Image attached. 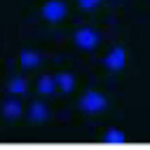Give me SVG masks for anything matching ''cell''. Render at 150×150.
Instances as JSON below:
<instances>
[{
    "mask_svg": "<svg viewBox=\"0 0 150 150\" xmlns=\"http://www.w3.org/2000/svg\"><path fill=\"white\" fill-rule=\"evenodd\" d=\"M103 141H105V143H112V145H122V143L127 141V136H124L122 129H117V127H108L105 134H103Z\"/></svg>",
    "mask_w": 150,
    "mask_h": 150,
    "instance_id": "11",
    "label": "cell"
},
{
    "mask_svg": "<svg viewBox=\"0 0 150 150\" xmlns=\"http://www.w3.org/2000/svg\"><path fill=\"white\" fill-rule=\"evenodd\" d=\"M103 66L110 70V73H120V70H124V66H127V49L124 47H112L105 56H103Z\"/></svg>",
    "mask_w": 150,
    "mask_h": 150,
    "instance_id": "4",
    "label": "cell"
},
{
    "mask_svg": "<svg viewBox=\"0 0 150 150\" xmlns=\"http://www.w3.org/2000/svg\"><path fill=\"white\" fill-rule=\"evenodd\" d=\"M101 42V35L96 28L91 26H80L73 30V45L80 49V52H94Z\"/></svg>",
    "mask_w": 150,
    "mask_h": 150,
    "instance_id": "2",
    "label": "cell"
},
{
    "mask_svg": "<svg viewBox=\"0 0 150 150\" xmlns=\"http://www.w3.org/2000/svg\"><path fill=\"white\" fill-rule=\"evenodd\" d=\"M0 112H2V117L5 120H19L21 115H23V105H21V96H7L5 101H2V105H0Z\"/></svg>",
    "mask_w": 150,
    "mask_h": 150,
    "instance_id": "5",
    "label": "cell"
},
{
    "mask_svg": "<svg viewBox=\"0 0 150 150\" xmlns=\"http://www.w3.org/2000/svg\"><path fill=\"white\" fill-rule=\"evenodd\" d=\"M26 117H28L33 124H42V122L49 117V108H47L42 101H33V103L28 105V110H26Z\"/></svg>",
    "mask_w": 150,
    "mask_h": 150,
    "instance_id": "7",
    "label": "cell"
},
{
    "mask_svg": "<svg viewBox=\"0 0 150 150\" xmlns=\"http://www.w3.org/2000/svg\"><path fill=\"white\" fill-rule=\"evenodd\" d=\"M35 89H38V94H42V96H54V94L59 91L56 75H40V77L35 80Z\"/></svg>",
    "mask_w": 150,
    "mask_h": 150,
    "instance_id": "6",
    "label": "cell"
},
{
    "mask_svg": "<svg viewBox=\"0 0 150 150\" xmlns=\"http://www.w3.org/2000/svg\"><path fill=\"white\" fill-rule=\"evenodd\" d=\"M7 94L12 96H26L28 94V82L23 75H12L7 80Z\"/></svg>",
    "mask_w": 150,
    "mask_h": 150,
    "instance_id": "9",
    "label": "cell"
},
{
    "mask_svg": "<svg viewBox=\"0 0 150 150\" xmlns=\"http://www.w3.org/2000/svg\"><path fill=\"white\" fill-rule=\"evenodd\" d=\"M75 2H77V7L84 9V12H91V9H96V7L101 5V0H75Z\"/></svg>",
    "mask_w": 150,
    "mask_h": 150,
    "instance_id": "12",
    "label": "cell"
},
{
    "mask_svg": "<svg viewBox=\"0 0 150 150\" xmlns=\"http://www.w3.org/2000/svg\"><path fill=\"white\" fill-rule=\"evenodd\" d=\"M40 63H42L40 52H35V49H21V52H19V66H21L23 70H33V68H38Z\"/></svg>",
    "mask_w": 150,
    "mask_h": 150,
    "instance_id": "8",
    "label": "cell"
},
{
    "mask_svg": "<svg viewBox=\"0 0 150 150\" xmlns=\"http://www.w3.org/2000/svg\"><path fill=\"white\" fill-rule=\"evenodd\" d=\"M77 108H80V112H84V115H101V112L108 108V96H105L103 91L87 89L84 94H80Z\"/></svg>",
    "mask_w": 150,
    "mask_h": 150,
    "instance_id": "1",
    "label": "cell"
},
{
    "mask_svg": "<svg viewBox=\"0 0 150 150\" xmlns=\"http://www.w3.org/2000/svg\"><path fill=\"white\" fill-rule=\"evenodd\" d=\"M40 16L47 23H61L68 16V5L66 0H45L40 7Z\"/></svg>",
    "mask_w": 150,
    "mask_h": 150,
    "instance_id": "3",
    "label": "cell"
},
{
    "mask_svg": "<svg viewBox=\"0 0 150 150\" xmlns=\"http://www.w3.org/2000/svg\"><path fill=\"white\" fill-rule=\"evenodd\" d=\"M56 84H59V91H61V94H70V91H75L77 80H75L73 73L61 70V73H56Z\"/></svg>",
    "mask_w": 150,
    "mask_h": 150,
    "instance_id": "10",
    "label": "cell"
}]
</instances>
